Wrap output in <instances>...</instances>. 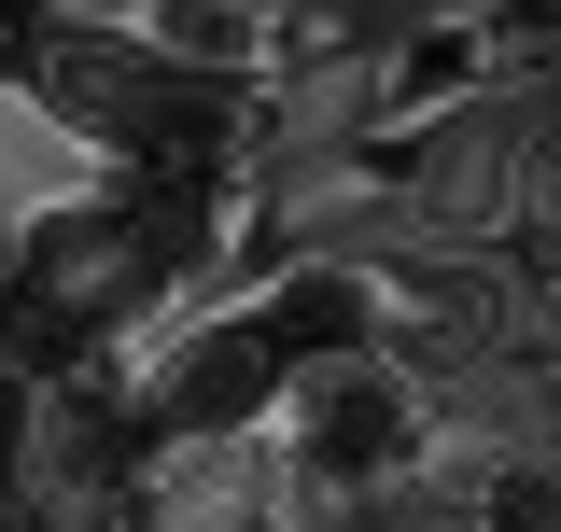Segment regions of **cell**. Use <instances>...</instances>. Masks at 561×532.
<instances>
[{
    "label": "cell",
    "instance_id": "6da1fadb",
    "mask_svg": "<svg viewBox=\"0 0 561 532\" xmlns=\"http://www.w3.org/2000/svg\"><path fill=\"white\" fill-rule=\"evenodd\" d=\"M239 266V154L225 169H113L0 239V393L127 350L154 309Z\"/></svg>",
    "mask_w": 561,
    "mask_h": 532
},
{
    "label": "cell",
    "instance_id": "7a4b0ae2",
    "mask_svg": "<svg viewBox=\"0 0 561 532\" xmlns=\"http://www.w3.org/2000/svg\"><path fill=\"white\" fill-rule=\"evenodd\" d=\"M14 70L43 84V113L84 127L113 169H225L267 99H239V84H197V70L140 57L113 28H70V14H14Z\"/></svg>",
    "mask_w": 561,
    "mask_h": 532
},
{
    "label": "cell",
    "instance_id": "3957f363",
    "mask_svg": "<svg viewBox=\"0 0 561 532\" xmlns=\"http://www.w3.org/2000/svg\"><path fill=\"white\" fill-rule=\"evenodd\" d=\"M267 14H280V0H267Z\"/></svg>",
    "mask_w": 561,
    "mask_h": 532
}]
</instances>
